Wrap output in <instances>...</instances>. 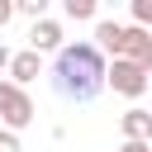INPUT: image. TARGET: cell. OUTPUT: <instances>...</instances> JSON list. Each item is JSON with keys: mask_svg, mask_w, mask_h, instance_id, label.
Returning a JSON list of instances; mask_svg holds the SVG:
<instances>
[{"mask_svg": "<svg viewBox=\"0 0 152 152\" xmlns=\"http://www.w3.org/2000/svg\"><path fill=\"white\" fill-rule=\"evenodd\" d=\"M33 100H28V90H19L14 81H0V119H5V128L14 133V128H28L33 124Z\"/></svg>", "mask_w": 152, "mask_h": 152, "instance_id": "7a4b0ae2", "label": "cell"}, {"mask_svg": "<svg viewBox=\"0 0 152 152\" xmlns=\"http://www.w3.org/2000/svg\"><path fill=\"white\" fill-rule=\"evenodd\" d=\"M10 14H14V5H10V0H0V28L10 24Z\"/></svg>", "mask_w": 152, "mask_h": 152, "instance_id": "5bb4252c", "label": "cell"}, {"mask_svg": "<svg viewBox=\"0 0 152 152\" xmlns=\"http://www.w3.org/2000/svg\"><path fill=\"white\" fill-rule=\"evenodd\" d=\"M104 86H109L114 95L138 100V95L147 90V71H142V66H133V62H114V66H109V76H104Z\"/></svg>", "mask_w": 152, "mask_h": 152, "instance_id": "277c9868", "label": "cell"}, {"mask_svg": "<svg viewBox=\"0 0 152 152\" xmlns=\"http://www.w3.org/2000/svg\"><path fill=\"white\" fill-rule=\"evenodd\" d=\"M119 128H124V142H147L152 138V114L147 109H128L119 119Z\"/></svg>", "mask_w": 152, "mask_h": 152, "instance_id": "52a82bcc", "label": "cell"}, {"mask_svg": "<svg viewBox=\"0 0 152 152\" xmlns=\"http://www.w3.org/2000/svg\"><path fill=\"white\" fill-rule=\"evenodd\" d=\"M119 33H124V24L100 19V24H95V48H100V52H114V48H119Z\"/></svg>", "mask_w": 152, "mask_h": 152, "instance_id": "ba28073f", "label": "cell"}, {"mask_svg": "<svg viewBox=\"0 0 152 152\" xmlns=\"http://www.w3.org/2000/svg\"><path fill=\"white\" fill-rule=\"evenodd\" d=\"M38 71H43V57L33 52V48H24V52H14V62H10V81L24 90L28 81H38Z\"/></svg>", "mask_w": 152, "mask_h": 152, "instance_id": "8992f818", "label": "cell"}, {"mask_svg": "<svg viewBox=\"0 0 152 152\" xmlns=\"http://www.w3.org/2000/svg\"><path fill=\"white\" fill-rule=\"evenodd\" d=\"M10 62H14V52H10L5 43H0V71H10Z\"/></svg>", "mask_w": 152, "mask_h": 152, "instance_id": "9a60e30c", "label": "cell"}, {"mask_svg": "<svg viewBox=\"0 0 152 152\" xmlns=\"http://www.w3.org/2000/svg\"><path fill=\"white\" fill-rule=\"evenodd\" d=\"M0 152H24V147H19V138H14L10 128H0Z\"/></svg>", "mask_w": 152, "mask_h": 152, "instance_id": "7c38bea8", "label": "cell"}, {"mask_svg": "<svg viewBox=\"0 0 152 152\" xmlns=\"http://www.w3.org/2000/svg\"><path fill=\"white\" fill-rule=\"evenodd\" d=\"M114 152H152V142H124V147H114Z\"/></svg>", "mask_w": 152, "mask_h": 152, "instance_id": "4fadbf2b", "label": "cell"}, {"mask_svg": "<svg viewBox=\"0 0 152 152\" xmlns=\"http://www.w3.org/2000/svg\"><path fill=\"white\" fill-rule=\"evenodd\" d=\"M133 24L152 33V0H133Z\"/></svg>", "mask_w": 152, "mask_h": 152, "instance_id": "30bf717a", "label": "cell"}, {"mask_svg": "<svg viewBox=\"0 0 152 152\" xmlns=\"http://www.w3.org/2000/svg\"><path fill=\"white\" fill-rule=\"evenodd\" d=\"M114 62H133V66L152 71V33H147V28H138V24H124L119 48H114Z\"/></svg>", "mask_w": 152, "mask_h": 152, "instance_id": "3957f363", "label": "cell"}, {"mask_svg": "<svg viewBox=\"0 0 152 152\" xmlns=\"http://www.w3.org/2000/svg\"><path fill=\"white\" fill-rule=\"evenodd\" d=\"M66 19H95V0H66Z\"/></svg>", "mask_w": 152, "mask_h": 152, "instance_id": "9c48e42d", "label": "cell"}, {"mask_svg": "<svg viewBox=\"0 0 152 152\" xmlns=\"http://www.w3.org/2000/svg\"><path fill=\"white\" fill-rule=\"evenodd\" d=\"M104 76H109V66L95 43H66L52 62V90L71 104H90L104 90Z\"/></svg>", "mask_w": 152, "mask_h": 152, "instance_id": "6da1fadb", "label": "cell"}, {"mask_svg": "<svg viewBox=\"0 0 152 152\" xmlns=\"http://www.w3.org/2000/svg\"><path fill=\"white\" fill-rule=\"evenodd\" d=\"M28 48L43 57V52H62V24L57 19H38L33 28H28Z\"/></svg>", "mask_w": 152, "mask_h": 152, "instance_id": "5b68a950", "label": "cell"}, {"mask_svg": "<svg viewBox=\"0 0 152 152\" xmlns=\"http://www.w3.org/2000/svg\"><path fill=\"white\" fill-rule=\"evenodd\" d=\"M14 10H24V14L33 19V24H38V19H48V0H19Z\"/></svg>", "mask_w": 152, "mask_h": 152, "instance_id": "8fae6325", "label": "cell"}]
</instances>
